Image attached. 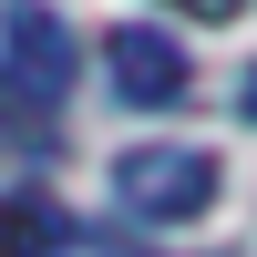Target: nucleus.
Listing matches in <instances>:
<instances>
[{
	"mask_svg": "<svg viewBox=\"0 0 257 257\" xmlns=\"http://www.w3.org/2000/svg\"><path fill=\"white\" fill-rule=\"evenodd\" d=\"M216 185H226V165L206 155V144H134V155L113 165L123 216H144V226H196L206 206H216Z\"/></svg>",
	"mask_w": 257,
	"mask_h": 257,
	"instance_id": "nucleus-2",
	"label": "nucleus"
},
{
	"mask_svg": "<svg viewBox=\"0 0 257 257\" xmlns=\"http://www.w3.org/2000/svg\"><path fill=\"white\" fill-rule=\"evenodd\" d=\"M165 11H185V21H237L247 0H165Z\"/></svg>",
	"mask_w": 257,
	"mask_h": 257,
	"instance_id": "nucleus-5",
	"label": "nucleus"
},
{
	"mask_svg": "<svg viewBox=\"0 0 257 257\" xmlns=\"http://www.w3.org/2000/svg\"><path fill=\"white\" fill-rule=\"evenodd\" d=\"M103 72H113L123 103H185L196 93V62H185L175 31H155V21H113L103 31Z\"/></svg>",
	"mask_w": 257,
	"mask_h": 257,
	"instance_id": "nucleus-3",
	"label": "nucleus"
},
{
	"mask_svg": "<svg viewBox=\"0 0 257 257\" xmlns=\"http://www.w3.org/2000/svg\"><path fill=\"white\" fill-rule=\"evenodd\" d=\"M237 103H247V123H257V62H247V82H237Z\"/></svg>",
	"mask_w": 257,
	"mask_h": 257,
	"instance_id": "nucleus-6",
	"label": "nucleus"
},
{
	"mask_svg": "<svg viewBox=\"0 0 257 257\" xmlns=\"http://www.w3.org/2000/svg\"><path fill=\"white\" fill-rule=\"evenodd\" d=\"M72 72H82L72 21H62L52 0H11V11H0V93H11V103H31V113H62Z\"/></svg>",
	"mask_w": 257,
	"mask_h": 257,
	"instance_id": "nucleus-1",
	"label": "nucleus"
},
{
	"mask_svg": "<svg viewBox=\"0 0 257 257\" xmlns=\"http://www.w3.org/2000/svg\"><path fill=\"white\" fill-rule=\"evenodd\" d=\"M72 247V216H62V196H41V185H11L0 196V257H62Z\"/></svg>",
	"mask_w": 257,
	"mask_h": 257,
	"instance_id": "nucleus-4",
	"label": "nucleus"
}]
</instances>
